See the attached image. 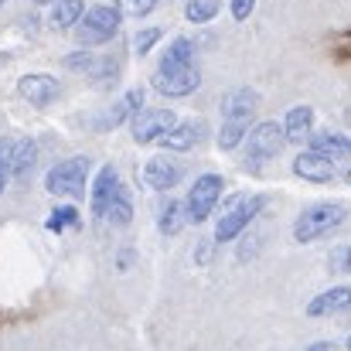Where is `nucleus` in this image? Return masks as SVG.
Returning a JSON list of instances; mask_svg holds the SVG:
<instances>
[{"instance_id": "f257e3e1", "label": "nucleus", "mask_w": 351, "mask_h": 351, "mask_svg": "<svg viewBox=\"0 0 351 351\" xmlns=\"http://www.w3.org/2000/svg\"><path fill=\"white\" fill-rule=\"evenodd\" d=\"M222 126H219V147L222 150H235L239 143H245L252 117L259 110V93L249 86H235L222 96Z\"/></svg>"}, {"instance_id": "f03ea898", "label": "nucleus", "mask_w": 351, "mask_h": 351, "mask_svg": "<svg viewBox=\"0 0 351 351\" xmlns=\"http://www.w3.org/2000/svg\"><path fill=\"white\" fill-rule=\"evenodd\" d=\"M345 222H348V205H341V202H314V205H307L297 215L293 239L300 245H311V242H321L324 235L338 232Z\"/></svg>"}, {"instance_id": "7ed1b4c3", "label": "nucleus", "mask_w": 351, "mask_h": 351, "mask_svg": "<svg viewBox=\"0 0 351 351\" xmlns=\"http://www.w3.org/2000/svg\"><path fill=\"white\" fill-rule=\"evenodd\" d=\"M93 160L89 157H65L58 160L48 174H45V191L55 198H82L86 195V181H89Z\"/></svg>"}, {"instance_id": "20e7f679", "label": "nucleus", "mask_w": 351, "mask_h": 351, "mask_svg": "<svg viewBox=\"0 0 351 351\" xmlns=\"http://www.w3.org/2000/svg\"><path fill=\"white\" fill-rule=\"evenodd\" d=\"M119 24H123V14H119L113 3H96L82 14L79 27H75V41L82 48H96V45H106L119 34Z\"/></svg>"}, {"instance_id": "39448f33", "label": "nucleus", "mask_w": 351, "mask_h": 351, "mask_svg": "<svg viewBox=\"0 0 351 351\" xmlns=\"http://www.w3.org/2000/svg\"><path fill=\"white\" fill-rule=\"evenodd\" d=\"M263 208H266V198L263 195H239L232 205L219 215V222H215V242H232V239H239L256 222V215Z\"/></svg>"}, {"instance_id": "423d86ee", "label": "nucleus", "mask_w": 351, "mask_h": 351, "mask_svg": "<svg viewBox=\"0 0 351 351\" xmlns=\"http://www.w3.org/2000/svg\"><path fill=\"white\" fill-rule=\"evenodd\" d=\"M222 191H226V178L222 174H198L191 181V188H188V198H184L188 222H195V226L208 222V215L222 202Z\"/></svg>"}, {"instance_id": "0eeeda50", "label": "nucleus", "mask_w": 351, "mask_h": 351, "mask_svg": "<svg viewBox=\"0 0 351 351\" xmlns=\"http://www.w3.org/2000/svg\"><path fill=\"white\" fill-rule=\"evenodd\" d=\"M283 143H287V133H283V126H280L276 119L256 123V126L249 130V136H245V164H249L252 171H259L266 160H273V157L283 150Z\"/></svg>"}, {"instance_id": "6e6552de", "label": "nucleus", "mask_w": 351, "mask_h": 351, "mask_svg": "<svg viewBox=\"0 0 351 351\" xmlns=\"http://www.w3.org/2000/svg\"><path fill=\"white\" fill-rule=\"evenodd\" d=\"M62 65H65L69 72H75V75H86V79H89V82H96V86H110V82H117L119 79L117 58L96 55V51H89V48H79V51L65 55V58H62Z\"/></svg>"}, {"instance_id": "1a4fd4ad", "label": "nucleus", "mask_w": 351, "mask_h": 351, "mask_svg": "<svg viewBox=\"0 0 351 351\" xmlns=\"http://www.w3.org/2000/svg\"><path fill=\"white\" fill-rule=\"evenodd\" d=\"M181 119L174 110H164V106H143L136 117L130 119V133L136 143H160Z\"/></svg>"}, {"instance_id": "9d476101", "label": "nucleus", "mask_w": 351, "mask_h": 351, "mask_svg": "<svg viewBox=\"0 0 351 351\" xmlns=\"http://www.w3.org/2000/svg\"><path fill=\"white\" fill-rule=\"evenodd\" d=\"M154 89L167 99H184L202 86V69L198 65H184V69H157L154 72Z\"/></svg>"}, {"instance_id": "9b49d317", "label": "nucleus", "mask_w": 351, "mask_h": 351, "mask_svg": "<svg viewBox=\"0 0 351 351\" xmlns=\"http://www.w3.org/2000/svg\"><path fill=\"white\" fill-rule=\"evenodd\" d=\"M17 93H21L24 103L45 110V106H51V103L62 96V86H58V79L48 75V72H31V75H21V79H17Z\"/></svg>"}, {"instance_id": "f8f14e48", "label": "nucleus", "mask_w": 351, "mask_h": 351, "mask_svg": "<svg viewBox=\"0 0 351 351\" xmlns=\"http://www.w3.org/2000/svg\"><path fill=\"white\" fill-rule=\"evenodd\" d=\"M293 174L300 181H311V184H331L338 178V164L328 154H317V150L307 147L293 157Z\"/></svg>"}, {"instance_id": "ddd939ff", "label": "nucleus", "mask_w": 351, "mask_h": 351, "mask_svg": "<svg viewBox=\"0 0 351 351\" xmlns=\"http://www.w3.org/2000/svg\"><path fill=\"white\" fill-rule=\"evenodd\" d=\"M119 188H123L119 171L113 167V164H106V167L96 174V181H93V195H89V208H93V215H96L99 222H106V212H110V205H113V198H117Z\"/></svg>"}, {"instance_id": "4468645a", "label": "nucleus", "mask_w": 351, "mask_h": 351, "mask_svg": "<svg viewBox=\"0 0 351 351\" xmlns=\"http://www.w3.org/2000/svg\"><path fill=\"white\" fill-rule=\"evenodd\" d=\"M338 314H351V283H338L307 304V317H338Z\"/></svg>"}, {"instance_id": "2eb2a0df", "label": "nucleus", "mask_w": 351, "mask_h": 351, "mask_svg": "<svg viewBox=\"0 0 351 351\" xmlns=\"http://www.w3.org/2000/svg\"><path fill=\"white\" fill-rule=\"evenodd\" d=\"M181 178H184V171L174 157H150L143 164V184L150 191H171Z\"/></svg>"}, {"instance_id": "dca6fc26", "label": "nucleus", "mask_w": 351, "mask_h": 351, "mask_svg": "<svg viewBox=\"0 0 351 351\" xmlns=\"http://www.w3.org/2000/svg\"><path fill=\"white\" fill-rule=\"evenodd\" d=\"M205 136H208V123L205 119H184V123H178L164 140H160V147L164 150H195L198 143H205Z\"/></svg>"}, {"instance_id": "f3484780", "label": "nucleus", "mask_w": 351, "mask_h": 351, "mask_svg": "<svg viewBox=\"0 0 351 351\" xmlns=\"http://www.w3.org/2000/svg\"><path fill=\"white\" fill-rule=\"evenodd\" d=\"M140 110H143V89H130V93H123L117 103L103 113V119H99L96 126H99V130H117L123 123H130Z\"/></svg>"}, {"instance_id": "a211bd4d", "label": "nucleus", "mask_w": 351, "mask_h": 351, "mask_svg": "<svg viewBox=\"0 0 351 351\" xmlns=\"http://www.w3.org/2000/svg\"><path fill=\"white\" fill-rule=\"evenodd\" d=\"M283 133H287V143H307L311 133H314V110L311 106H290L283 113Z\"/></svg>"}, {"instance_id": "6ab92c4d", "label": "nucleus", "mask_w": 351, "mask_h": 351, "mask_svg": "<svg viewBox=\"0 0 351 351\" xmlns=\"http://www.w3.org/2000/svg\"><path fill=\"white\" fill-rule=\"evenodd\" d=\"M86 14V0H51L48 7V24L55 31H75Z\"/></svg>"}, {"instance_id": "aec40b11", "label": "nucleus", "mask_w": 351, "mask_h": 351, "mask_svg": "<svg viewBox=\"0 0 351 351\" xmlns=\"http://www.w3.org/2000/svg\"><path fill=\"white\" fill-rule=\"evenodd\" d=\"M184 65H198L195 41H191V38H174V41L167 45V51L160 55V65H157V69H184Z\"/></svg>"}, {"instance_id": "412c9836", "label": "nucleus", "mask_w": 351, "mask_h": 351, "mask_svg": "<svg viewBox=\"0 0 351 351\" xmlns=\"http://www.w3.org/2000/svg\"><path fill=\"white\" fill-rule=\"evenodd\" d=\"M38 164V143L31 136L14 140V178H27Z\"/></svg>"}, {"instance_id": "4be33fe9", "label": "nucleus", "mask_w": 351, "mask_h": 351, "mask_svg": "<svg viewBox=\"0 0 351 351\" xmlns=\"http://www.w3.org/2000/svg\"><path fill=\"white\" fill-rule=\"evenodd\" d=\"M106 222L117 226V229H126V226L133 222V198H130V188H126V184L117 191V198H113V205H110V212H106Z\"/></svg>"}, {"instance_id": "5701e85b", "label": "nucleus", "mask_w": 351, "mask_h": 351, "mask_svg": "<svg viewBox=\"0 0 351 351\" xmlns=\"http://www.w3.org/2000/svg\"><path fill=\"white\" fill-rule=\"evenodd\" d=\"M184 222H188V212H184V202H167L164 208H160V219H157V226H160V232L164 235H178L184 229Z\"/></svg>"}, {"instance_id": "b1692460", "label": "nucleus", "mask_w": 351, "mask_h": 351, "mask_svg": "<svg viewBox=\"0 0 351 351\" xmlns=\"http://www.w3.org/2000/svg\"><path fill=\"white\" fill-rule=\"evenodd\" d=\"M215 14H219V0H188V7H184V17L191 24H208V21H215Z\"/></svg>"}, {"instance_id": "393cba45", "label": "nucleus", "mask_w": 351, "mask_h": 351, "mask_svg": "<svg viewBox=\"0 0 351 351\" xmlns=\"http://www.w3.org/2000/svg\"><path fill=\"white\" fill-rule=\"evenodd\" d=\"M51 232H65V229H72V226H79V208L75 205H58L51 215H48V222H45Z\"/></svg>"}, {"instance_id": "a878e982", "label": "nucleus", "mask_w": 351, "mask_h": 351, "mask_svg": "<svg viewBox=\"0 0 351 351\" xmlns=\"http://www.w3.org/2000/svg\"><path fill=\"white\" fill-rule=\"evenodd\" d=\"M328 273L335 276H351V242H341L328 252Z\"/></svg>"}, {"instance_id": "bb28decb", "label": "nucleus", "mask_w": 351, "mask_h": 351, "mask_svg": "<svg viewBox=\"0 0 351 351\" xmlns=\"http://www.w3.org/2000/svg\"><path fill=\"white\" fill-rule=\"evenodd\" d=\"M10 181H14V140L0 136V198H3Z\"/></svg>"}, {"instance_id": "cd10ccee", "label": "nucleus", "mask_w": 351, "mask_h": 351, "mask_svg": "<svg viewBox=\"0 0 351 351\" xmlns=\"http://www.w3.org/2000/svg\"><path fill=\"white\" fill-rule=\"evenodd\" d=\"M160 38H164V31H160V27H143V31L136 34V41H133L136 55H147V51H150V48H154Z\"/></svg>"}, {"instance_id": "c85d7f7f", "label": "nucleus", "mask_w": 351, "mask_h": 351, "mask_svg": "<svg viewBox=\"0 0 351 351\" xmlns=\"http://www.w3.org/2000/svg\"><path fill=\"white\" fill-rule=\"evenodd\" d=\"M252 7H256V0H229V10H232L235 21H245L252 14Z\"/></svg>"}, {"instance_id": "c756f323", "label": "nucleus", "mask_w": 351, "mask_h": 351, "mask_svg": "<svg viewBox=\"0 0 351 351\" xmlns=\"http://www.w3.org/2000/svg\"><path fill=\"white\" fill-rule=\"evenodd\" d=\"M130 3H133V14H150L157 0H130Z\"/></svg>"}, {"instance_id": "7c9ffc66", "label": "nucleus", "mask_w": 351, "mask_h": 351, "mask_svg": "<svg viewBox=\"0 0 351 351\" xmlns=\"http://www.w3.org/2000/svg\"><path fill=\"white\" fill-rule=\"evenodd\" d=\"M307 351H335V345H331V341H314Z\"/></svg>"}, {"instance_id": "2f4dec72", "label": "nucleus", "mask_w": 351, "mask_h": 351, "mask_svg": "<svg viewBox=\"0 0 351 351\" xmlns=\"http://www.w3.org/2000/svg\"><path fill=\"white\" fill-rule=\"evenodd\" d=\"M345 181H348V184H351V167H345Z\"/></svg>"}, {"instance_id": "473e14b6", "label": "nucleus", "mask_w": 351, "mask_h": 351, "mask_svg": "<svg viewBox=\"0 0 351 351\" xmlns=\"http://www.w3.org/2000/svg\"><path fill=\"white\" fill-rule=\"evenodd\" d=\"M345 348H348V351H351V335H348V341H345Z\"/></svg>"}, {"instance_id": "72a5a7b5", "label": "nucleus", "mask_w": 351, "mask_h": 351, "mask_svg": "<svg viewBox=\"0 0 351 351\" xmlns=\"http://www.w3.org/2000/svg\"><path fill=\"white\" fill-rule=\"evenodd\" d=\"M3 3H7V0H0V7H3Z\"/></svg>"}]
</instances>
